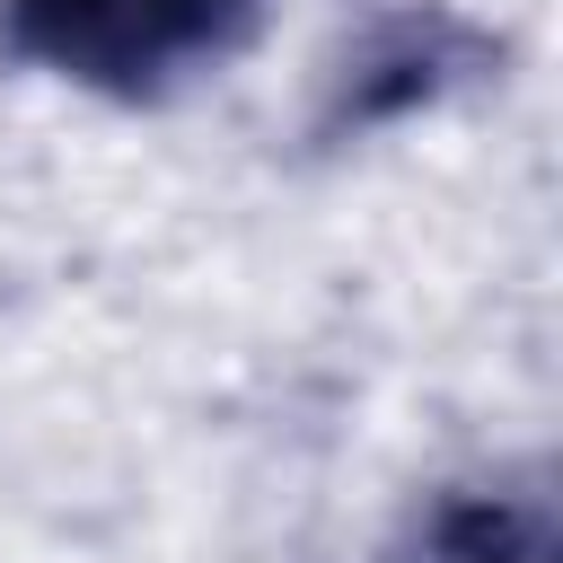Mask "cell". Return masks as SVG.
<instances>
[{
    "mask_svg": "<svg viewBox=\"0 0 563 563\" xmlns=\"http://www.w3.org/2000/svg\"><path fill=\"white\" fill-rule=\"evenodd\" d=\"M387 563H563V510H554V484L545 475H519V466H493V475H466V484H440Z\"/></svg>",
    "mask_w": 563,
    "mask_h": 563,
    "instance_id": "obj_3",
    "label": "cell"
},
{
    "mask_svg": "<svg viewBox=\"0 0 563 563\" xmlns=\"http://www.w3.org/2000/svg\"><path fill=\"white\" fill-rule=\"evenodd\" d=\"M484 26H466L457 9L422 0V9H396L378 18L334 70H325V132H378V123H405V114H431L449 88H466L484 70Z\"/></svg>",
    "mask_w": 563,
    "mask_h": 563,
    "instance_id": "obj_2",
    "label": "cell"
},
{
    "mask_svg": "<svg viewBox=\"0 0 563 563\" xmlns=\"http://www.w3.org/2000/svg\"><path fill=\"white\" fill-rule=\"evenodd\" d=\"M264 18L273 0H0V62L62 97L158 114L229 79Z\"/></svg>",
    "mask_w": 563,
    "mask_h": 563,
    "instance_id": "obj_1",
    "label": "cell"
}]
</instances>
